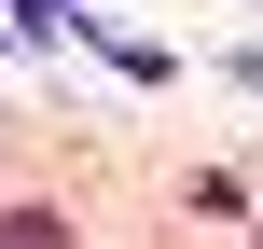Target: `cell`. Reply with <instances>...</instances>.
Listing matches in <instances>:
<instances>
[{"mask_svg":"<svg viewBox=\"0 0 263 249\" xmlns=\"http://www.w3.org/2000/svg\"><path fill=\"white\" fill-rule=\"evenodd\" d=\"M0 249H69V222H55V208H14V222H0Z\"/></svg>","mask_w":263,"mask_h":249,"instance_id":"cell-1","label":"cell"}]
</instances>
